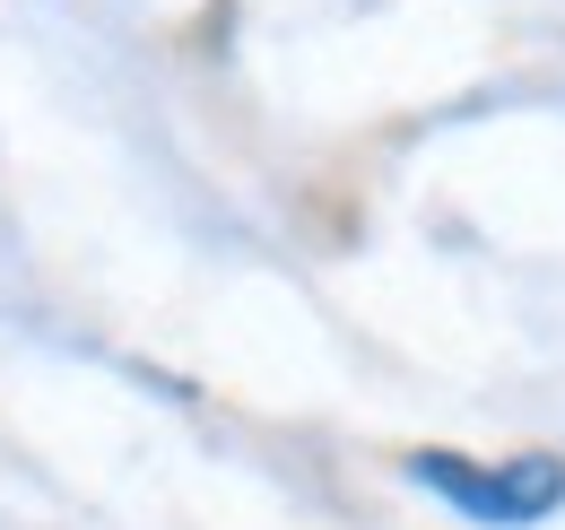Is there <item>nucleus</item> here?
<instances>
[{"label": "nucleus", "instance_id": "f257e3e1", "mask_svg": "<svg viewBox=\"0 0 565 530\" xmlns=\"http://www.w3.org/2000/svg\"><path fill=\"white\" fill-rule=\"evenodd\" d=\"M409 478L426 496H444L452 513L495 530H522V522H548L565 505V462L557 453H522V462H461V453H409Z\"/></svg>", "mask_w": 565, "mask_h": 530}]
</instances>
